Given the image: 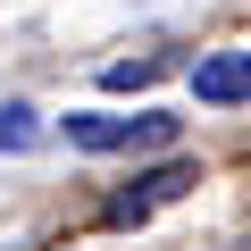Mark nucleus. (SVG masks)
<instances>
[{
    "label": "nucleus",
    "mask_w": 251,
    "mask_h": 251,
    "mask_svg": "<svg viewBox=\"0 0 251 251\" xmlns=\"http://www.w3.org/2000/svg\"><path fill=\"white\" fill-rule=\"evenodd\" d=\"M193 100H201V109H243V100H251V50H201Z\"/></svg>",
    "instance_id": "2"
},
{
    "label": "nucleus",
    "mask_w": 251,
    "mask_h": 251,
    "mask_svg": "<svg viewBox=\"0 0 251 251\" xmlns=\"http://www.w3.org/2000/svg\"><path fill=\"white\" fill-rule=\"evenodd\" d=\"M184 184H201V176H193V159H176V168H151L134 193H117V201H109V218H117V226H126V218H151V209H159V201H176Z\"/></svg>",
    "instance_id": "3"
},
{
    "label": "nucleus",
    "mask_w": 251,
    "mask_h": 251,
    "mask_svg": "<svg viewBox=\"0 0 251 251\" xmlns=\"http://www.w3.org/2000/svg\"><path fill=\"white\" fill-rule=\"evenodd\" d=\"M59 134H67L75 151H168V143L184 134V117H168V109H134V117L75 109V117H59Z\"/></svg>",
    "instance_id": "1"
},
{
    "label": "nucleus",
    "mask_w": 251,
    "mask_h": 251,
    "mask_svg": "<svg viewBox=\"0 0 251 251\" xmlns=\"http://www.w3.org/2000/svg\"><path fill=\"white\" fill-rule=\"evenodd\" d=\"M159 75H168V59H117L100 84H109V92H134V84H159Z\"/></svg>",
    "instance_id": "5"
},
{
    "label": "nucleus",
    "mask_w": 251,
    "mask_h": 251,
    "mask_svg": "<svg viewBox=\"0 0 251 251\" xmlns=\"http://www.w3.org/2000/svg\"><path fill=\"white\" fill-rule=\"evenodd\" d=\"M42 134H50V126H42L25 100H9V109H0V151H34Z\"/></svg>",
    "instance_id": "4"
}]
</instances>
